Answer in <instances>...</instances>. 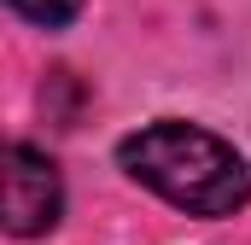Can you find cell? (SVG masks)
Segmentation results:
<instances>
[{
	"mask_svg": "<svg viewBox=\"0 0 251 245\" xmlns=\"http://www.w3.org/2000/svg\"><path fill=\"white\" fill-rule=\"evenodd\" d=\"M117 164L187 216H234L251 198V164L199 122H146L117 146Z\"/></svg>",
	"mask_w": 251,
	"mask_h": 245,
	"instance_id": "obj_1",
	"label": "cell"
},
{
	"mask_svg": "<svg viewBox=\"0 0 251 245\" xmlns=\"http://www.w3.org/2000/svg\"><path fill=\"white\" fill-rule=\"evenodd\" d=\"M64 210L59 164L35 146H6V234H47Z\"/></svg>",
	"mask_w": 251,
	"mask_h": 245,
	"instance_id": "obj_2",
	"label": "cell"
},
{
	"mask_svg": "<svg viewBox=\"0 0 251 245\" xmlns=\"http://www.w3.org/2000/svg\"><path fill=\"white\" fill-rule=\"evenodd\" d=\"M12 12H24L29 24H47V29H59V24H70V18L82 12V0H12Z\"/></svg>",
	"mask_w": 251,
	"mask_h": 245,
	"instance_id": "obj_3",
	"label": "cell"
}]
</instances>
